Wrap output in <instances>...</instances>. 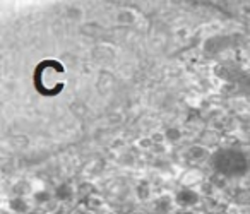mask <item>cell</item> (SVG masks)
<instances>
[{
  "mask_svg": "<svg viewBox=\"0 0 250 214\" xmlns=\"http://www.w3.org/2000/svg\"><path fill=\"white\" fill-rule=\"evenodd\" d=\"M197 199H199V195L190 189H184V190H180V192L177 193V202L180 204V206H184V207L194 206V204L197 202Z\"/></svg>",
  "mask_w": 250,
  "mask_h": 214,
  "instance_id": "2",
  "label": "cell"
},
{
  "mask_svg": "<svg viewBox=\"0 0 250 214\" xmlns=\"http://www.w3.org/2000/svg\"><path fill=\"white\" fill-rule=\"evenodd\" d=\"M211 166L226 178H240L250 171V156L236 148H223L211 156Z\"/></svg>",
  "mask_w": 250,
  "mask_h": 214,
  "instance_id": "1",
  "label": "cell"
}]
</instances>
